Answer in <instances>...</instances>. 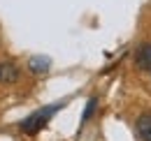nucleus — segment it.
I'll return each instance as SVG.
<instances>
[{"instance_id":"nucleus-1","label":"nucleus","mask_w":151,"mask_h":141,"mask_svg":"<svg viewBox=\"0 0 151 141\" xmlns=\"http://www.w3.org/2000/svg\"><path fill=\"white\" fill-rule=\"evenodd\" d=\"M60 106H63V102H56V104H49V106H42V109H37V111H33L28 118H23V120L19 123L21 132H26V134H37L40 130L54 118V113H56Z\"/></svg>"},{"instance_id":"nucleus-2","label":"nucleus","mask_w":151,"mask_h":141,"mask_svg":"<svg viewBox=\"0 0 151 141\" xmlns=\"http://www.w3.org/2000/svg\"><path fill=\"white\" fill-rule=\"evenodd\" d=\"M135 65L142 70H151V44H142L135 51Z\"/></svg>"},{"instance_id":"nucleus-3","label":"nucleus","mask_w":151,"mask_h":141,"mask_svg":"<svg viewBox=\"0 0 151 141\" xmlns=\"http://www.w3.org/2000/svg\"><path fill=\"white\" fill-rule=\"evenodd\" d=\"M135 130H137V137L142 141H151V113L139 116L135 123Z\"/></svg>"},{"instance_id":"nucleus-4","label":"nucleus","mask_w":151,"mask_h":141,"mask_svg":"<svg viewBox=\"0 0 151 141\" xmlns=\"http://www.w3.org/2000/svg\"><path fill=\"white\" fill-rule=\"evenodd\" d=\"M30 72H35V74H42V72H47L51 67V60L47 58V56H33L30 58Z\"/></svg>"},{"instance_id":"nucleus-5","label":"nucleus","mask_w":151,"mask_h":141,"mask_svg":"<svg viewBox=\"0 0 151 141\" xmlns=\"http://www.w3.org/2000/svg\"><path fill=\"white\" fill-rule=\"evenodd\" d=\"M0 79H2V81H17V79H19V70H17L14 65L5 63V65H0Z\"/></svg>"},{"instance_id":"nucleus-6","label":"nucleus","mask_w":151,"mask_h":141,"mask_svg":"<svg viewBox=\"0 0 151 141\" xmlns=\"http://www.w3.org/2000/svg\"><path fill=\"white\" fill-rule=\"evenodd\" d=\"M95 106H98V97H91V100L86 102V109H84V116H81V123H86V120H91V116H93Z\"/></svg>"}]
</instances>
